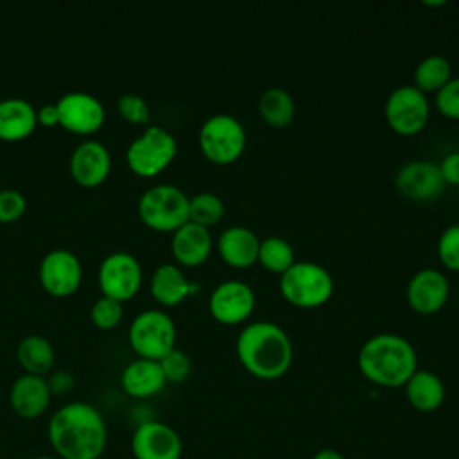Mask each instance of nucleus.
Masks as SVG:
<instances>
[{
    "instance_id": "27",
    "label": "nucleus",
    "mask_w": 459,
    "mask_h": 459,
    "mask_svg": "<svg viewBox=\"0 0 459 459\" xmlns=\"http://www.w3.org/2000/svg\"><path fill=\"white\" fill-rule=\"evenodd\" d=\"M452 77V65L445 56L430 54L414 68V86L425 91H437Z\"/></svg>"
},
{
    "instance_id": "29",
    "label": "nucleus",
    "mask_w": 459,
    "mask_h": 459,
    "mask_svg": "<svg viewBox=\"0 0 459 459\" xmlns=\"http://www.w3.org/2000/svg\"><path fill=\"white\" fill-rule=\"evenodd\" d=\"M224 215V203L213 192H199L188 197V221L210 228Z\"/></svg>"
},
{
    "instance_id": "16",
    "label": "nucleus",
    "mask_w": 459,
    "mask_h": 459,
    "mask_svg": "<svg viewBox=\"0 0 459 459\" xmlns=\"http://www.w3.org/2000/svg\"><path fill=\"white\" fill-rule=\"evenodd\" d=\"M405 294L411 308L427 316L443 308L450 294V283L441 271L425 267L409 278Z\"/></svg>"
},
{
    "instance_id": "36",
    "label": "nucleus",
    "mask_w": 459,
    "mask_h": 459,
    "mask_svg": "<svg viewBox=\"0 0 459 459\" xmlns=\"http://www.w3.org/2000/svg\"><path fill=\"white\" fill-rule=\"evenodd\" d=\"M47 382H48L50 393H52V394H59V396L68 394V393L74 389V384H75L72 373H68V371H65V369L54 371V373L47 378Z\"/></svg>"
},
{
    "instance_id": "19",
    "label": "nucleus",
    "mask_w": 459,
    "mask_h": 459,
    "mask_svg": "<svg viewBox=\"0 0 459 459\" xmlns=\"http://www.w3.org/2000/svg\"><path fill=\"white\" fill-rule=\"evenodd\" d=\"M212 233L208 228L186 221L178 230L172 231L170 249L174 258L186 267L203 264L212 253Z\"/></svg>"
},
{
    "instance_id": "10",
    "label": "nucleus",
    "mask_w": 459,
    "mask_h": 459,
    "mask_svg": "<svg viewBox=\"0 0 459 459\" xmlns=\"http://www.w3.org/2000/svg\"><path fill=\"white\" fill-rule=\"evenodd\" d=\"M142 285V265L127 251L109 253L99 265V287L104 296L118 301L133 298Z\"/></svg>"
},
{
    "instance_id": "40",
    "label": "nucleus",
    "mask_w": 459,
    "mask_h": 459,
    "mask_svg": "<svg viewBox=\"0 0 459 459\" xmlns=\"http://www.w3.org/2000/svg\"><path fill=\"white\" fill-rule=\"evenodd\" d=\"M32 459H57V457H52V455H38V457H32Z\"/></svg>"
},
{
    "instance_id": "15",
    "label": "nucleus",
    "mask_w": 459,
    "mask_h": 459,
    "mask_svg": "<svg viewBox=\"0 0 459 459\" xmlns=\"http://www.w3.org/2000/svg\"><path fill=\"white\" fill-rule=\"evenodd\" d=\"M394 186L407 199L430 201L443 192L445 181L436 161L411 160L398 169Z\"/></svg>"
},
{
    "instance_id": "9",
    "label": "nucleus",
    "mask_w": 459,
    "mask_h": 459,
    "mask_svg": "<svg viewBox=\"0 0 459 459\" xmlns=\"http://www.w3.org/2000/svg\"><path fill=\"white\" fill-rule=\"evenodd\" d=\"M384 113L393 131L411 136L427 126L430 108L421 90L414 84H400L385 99Z\"/></svg>"
},
{
    "instance_id": "31",
    "label": "nucleus",
    "mask_w": 459,
    "mask_h": 459,
    "mask_svg": "<svg viewBox=\"0 0 459 459\" xmlns=\"http://www.w3.org/2000/svg\"><path fill=\"white\" fill-rule=\"evenodd\" d=\"M158 362L161 366V371H163L167 382H174V384L183 382V380L188 378V375L192 371L190 357L183 350H178V348L170 350Z\"/></svg>"
},
{
    "instance_id": "18",
    "label": "nucleus",
    "mask_w": 459,
    "mask_h": 459,
    "mask_svg": "<svg viewBox=\"0 0 459 459\" xmlns=\"http://www.w3.org/2000/svg\"><path fill=\"white\" fill-rule=\"evenodd\" d=\"M52 393L45 377L23 373L9 389L11 409L23 420L39 418L50 403Z\"/></svg>"
},
{
    "instance_id": "22",
    "label": "nucleus",
    "mask_w": 459,
    "mask_h": 459,
    "mask_svg": "<svg viewBox=\"0 0 459 459\" xmlns=\"http://www.w3.org/2000/svg\"><path fill=\"white\" fill-rule=\"evenodd\" d=\"M195 290L197 283L190 281L176 264H161L151 276V292L154 299L167 307L179 305Z\"/></svg>"
},
{
    "instance_id": "30",
    "label": "nucleus",
    "mask_w": 459,
    "mask_h": 459,
    "mask_svg": "<svg viewBox=\"0 0 459 459\" xmlns=\"http://www.w3.org/2000/svg\"><path fill=\"white\" fill-rule=\"evenodd\" d=\"M90 316H91L93 325L99 326L100 330L115 328V326L122 321V316H124L122 301L113 299V298L102 294L100 298H97V299L93 301L91 310H90Z\"/></svg>"
},
{
    "instance_id": "25",
    "label": "nucleus",
    "mask_w": 459,
    "mask_h": 459,
    "mask_svg": "<svg viewBox=\"0 0 459 459\" xmlns=\"http://www.w3.org/2000/svg\"><path fill=\"white\" fill-rule=\"evenodd\" d=\"M16 357L25 369V373L45 377L52 371L56 362V351L48 339L43 335L32 333L25 335L16 348Z\"/></svg>"
},
{
    "instance_id": "13",
    "label": "nucleus",
    "mask_w": 459,
    "mask_h": 459,
    "mask_svg": "<svg viewBox=\"0 0 459 459\" xmlns=\"http://www.w3.org/2000/svg\"><path fill=\"white\" fill-rule=\"evenodd\" d=\"M41 287L52 296H70L81 285L82 267L70 249H52L39 262Z\"/></svg>"
},
{
    "instance_id": "37",
    "label": "nucleus",
    "mask_w": 459,
    "mask_h": 459,
    "mask_svg": "<svg viewBox=\"0 0 459 459\" xmlns=\"http://www.w3.org/2000/svg\"><path fill=\"white\" fill-rule=\"evenodd\" d=\"M437 165H439L445 185L446 183L459 185V151H454V152L446 154L441 160V163H437Z\"/></svg>"
},
{
    "instance_id": "20",
    "label": "nucleus",
    "mask_w": 459,
    "mask_h": 459,
    "mask_svg": "<svg viewBox=\"0 0 459 459\" xmlns=\"http://www.w3.org/2000/svg\"><path fill=\"white\" fill-rule=\"evenodd\" d=\"M260 238L247 226H230L217 238L221 258L231 267H249L258 262Z\"/></svg>"
},
{
    "instance_id": "12",
    "label": "nucleus",
    "mask_w": 459,
    "mask_h": 459,
    "mask_svg": "<svg viewBox=\"0 0 459 459\" xmlns=\"http://www.w3.org/2000/svg\"><path fill=\"white\" fill-rule=\"evenodd\" d=\"M255 292L242 280H226L215 285L210 294V314L222 325H238L255 310Z\"/></svg>"
},
{
    "instance_id": "28",
    "label": "nucleus",
    "mask_w": 459,
    "mask_h": 459,
    "mask_svg": "<svg viewBox=\"0 0 459 459\" xmlns=\"http://www.w3.org/2000/svg\"><path fill=\"white\" fill-rule=\"evenodd\" d=\"M258 262L267 271L283 274L296 262V256H294V249L289 240L273 235V237L260 240Z\"/></svg>"
},
{
    "instance_id": "6",
    "label": "nucleus",
    "mask_w": 459,
    "mask_h": 459,
    "mask_svg": "<svg viewBox=\"0 0 459 459\" xmlns=\"http://www.w3.org/2000/svg\"><path fill=\"white\" fill-rule=\"evenodd\" d=\"M199 147L204 158L217 165L233 163L244 152L246 129L237 117L215 113L199 129Z\"/></svg>"
},
{
    "instance_id": "24",
    "label": "nucleus",
    "mask_w": 459,
    "mask_h": 459,
    "mask_svg": "<svg viewBox=\"0 0 459 459\" xmlns=\"http://www.w3.org/2000/svg\"><path fill=\"white\" fill-rule=\"evenodd\" d=\"M403 387L407 402L420 412H432L445 402V384L429 369H416Z\"/></svg>"
},
{
    "instance_id": "34",
    "label": "nucleus",
    "mask_w": 459,
    "mask_h": 459,
    "mask_svg": "<svg viewBox=\"0 0 459 459\" xmlns=\"http://www.w3.org/2000/svg\"><path fill=\"white\" fill-rule=\"evenodd\" d=\"M436 108L443 117L459 120V75L450 77L436 91Z\"/></svg>"
},
{
    "instance_id": "8",
    "label": "nucleus",
    "mask_w": 459,
    "mask_h": 459,
    "mask_svg": "<svg viewBox=\"0 0 459 459\" xmlns=\"http://www.w3.org/2000/svg\"><path fill=\"white\" fill-rule=\"evenodd\" d=\"M129 344L140 359L160 360L176 346V325L158 308L140 312L129 326Z\"/></svg>"
},
{
    "instance_id": "35",
    "label": "nucleus",
    "mask_w": 459,
    "mask_h": 459,
    "mask_svg": "<svg viewBox=\"0 0 459 459\" xmlns=\"http://www.w3.org/2000/svg\"><path fill=\"white\" fill-rule=\"evenodd\" d=\"M27 208V201L22 192L14 188L0 190V222H11L23 215Z\"/></svg>"
},
{
    "instance_id": "5",
    "label": "nucleus",
    "mask_w": 459,
    "mask_h": 459,
    "mask_svg": "<svg viewBox=\"0 0 459 459\" xmlns=\"http://www.w3.org/2000/svg\"><path fill=\"white\" fill-rule=\"evenodd\" d=\"M138 215L152 230L174 231L188 221V195L176 185H154L140 195Z\"/></svg>"
},
{
    "instance_id": "26",
    "label": "nucleus",
    "mask_w": 459,
    "mask_h": 459,
    "mask_svg": "<svg viewBox=\"0 0 459 459\" xmlns=\"http://www.w3.org/2000/svg\"><path fill=\"white\" fill-rule=\"evenodd\" d=\"M258 113L262 120L273 127H285L294 120L296 102L281 86H271L258 97Z\"/></svg>"
},
{
    "instance_id": "14",
    "label": "nucleus",
    "mask_w": 459,
    "mask_h": 459,
    "mask_svg": "<svg viewBox=\"0 0 459 459\" xmlns=\"http://www.w3.org/2000/svg\"><path fill=\"white\" fill-rule=\"evenodd\" d=\"M59 124L77 134H91L104 124L102 102L86 91H68L57 102Z\"/></svg>"
},
{
    "instance_id": "23",
    "label": "nucleus",
    "mask_w": 459,
    "mask_h": 459,
    "mask_svg": "<svg viewBox=\"0 0 459 459\" xmlns=\"http://www.w3.org/2000/svg\"><path fill=\"white\" fill-rule=\"evenodd\" d=\"M36 109L22 97H9L0 100V138L22 140L36 127Z\"/></svg>"
},
{
    "instance_id": "32",
    "label": "nucleus",
    "mask_w": 459,
    "mask_h": 459,
    "mask_svg": "<svg viewBox=\"0 0 459 459\" xmlns=\"http://www.w3.org/2000/svg\"><path fill=\"white\" fill-rule=\"evenodd\" d=\"M437 255L445 267L459 271V224L446 226L437 238Z\"/></svg>"
},
{
    "instance_id": "38",
    "label": "nucleus",
    "mask_w": 459,
    "mask_h": 459,
    "mask_svg": "<svg viewBox=\"0 0 459 459\" xmlns=\"http://www.w3.org/2000/svg\"><path fill=\"white\" fill-rule=\"evenodd\" d=\"M36 120L41 126L52 127L56 124H59V113H57V106L54 104H43L39 109H36Z\"/></svg>"
},
{
    "instance_id": "33",
    "label": "nucleus",
    "mask_w": 459,
    "mask_h": 459,
    "mask_svg": "<svg viewBox=\"0 0 459 459\" xmlns=\"http://www.w3.org/2000/svg\"><path fill=\"white\" fill-rule=\"evenodd\" d=\"M117 106H118V113L122 115V118L127 122L147 124L151 118V109H149L147 100L136 93L120 95Z\"/></svg>"
},
{
    "instance_id": "39",
    "label": "nucleus",
    "mask_w": 459,
    "mask_h": 459,
    "mask_svg": "<svg viewBox=\"0 0 459 459\" xmlns=\"http://www.w3.org/2000/svg\"><path fill=\"white\" fill-rule=\"evenodd\" d=\"M312 459H346V457L341 452L333 450V448H323V450L316 452L312 455Z\"/></svg>"
},
{
    "instance_id": "4",
    "label": "nucleus",
    "mask_w": 459,
    "mask_h": 459,
    "mask_svg": "<svg viewBox=\"0 0 459 459\" xmlns=\"http://www.w3.org/2000/svg\"><path fill=\"white\" fill-rule=\"evenodd\" d=\"M280 292L294 307L316 308L325 305L333 294V278L317 262L296 260L280 274Z\"/></svg>"
},
{
    "instance_id": "3",
    "label": "nucleus",
    "mask_w": 459,
    "mask_h": 459,
    "mask_svg": "<svg viewBox=\"0 0 459 459\" xmlns=\"http://www.w3.org/2000/svg\"><path fill=\"white\" fill-rule=\"evenodd\" d=\"M357 364L369 382L382 387H403L418 369V357L411 341L384 332L362 342Z\"/></svg>"
},
{
    "instance_id": "11",
    "label": "nucleus",
    "mask_w": 459,
    "mask_h": 459,
    "mask_svg": "<svg viewBox=\"0 0 459 459\" xmlns=\"http://www.w3.org/2000/svg\"><path fill=\"white\" fill-rule=\"evenodd\" d=\"M131 452L134 459H181L183 441L170 425L147 420L134 429Z\"/></svg>"
},
{
    "instance_id": "7",
    "label": "nucleus",
    "mask_w": 459,
    "mask_h": 459,
    "mask_svg": "<svg viewBox=\"0 0 459 459\" xmlns=\"http://www.w3.org/2000/svg\"><path fill=\"white\" fill-rule=\"evenodd\" d=\"M176 152L174 134L161 126H149L129 143L126 161L134 174L152 178L176 158Z\"/></svg>"
},
{
    "instance_id": "17",
    "label": "nucleus",
    "mask_w": 459,
    "mask_h": 459,
    "mask_svg": "<svg viewBox=\"0 0 459 459\" xmlns=\"http://www.w3.org/2000/svg\"><path fill=\"white\" fill-rule=\"evenodd\" d=\"M111 169V154L99 140L81 142L70 154V174L82 186L100 185Z\"/></svg>"
},
{
    "instance_id": "41",
    "label": "nucleus",
    "mask_w": 459,
    "mask_h": 459,
    "mask_svg": "<svg viewBox=\"0 0 459 459\" xmlns=\"http://www.w3.org/2000/svg\"><path fill=\"white\" fill-rule=\"evenodd\" d=\"M0 455H2V450H0Z\"/></svg>"
},
{
    "instance_id": "21",
    "label": "nucleus",
    "mask_w": 459,
    "mask_h": 459,
    "mask_svg": "<svg viewBox=\"0 0 459 459\" xmlns=\"http://www.w3.org/2000/svg\"><path fill=\"white\" fill-rule=\"evenodd\" d=\"M167 380L158 360L136 359L129 362L120 375V385L133 398H149L165 387Z\"/></svg>"
},
{
    "instance_id": "2",
    "label": "nucleus",
    "mask_w": 459,
    "mask_h": 459,
    "mask_svg": "<svg viewBox=\"0 0 459 459\" xmlns=\"http://www.w3.org/2000/svg\"><path fill=\"white\" fill-rule=\"evenodd\" d=\"M242 368L260 380H276L292 364V342L287 332L271 321L246 325L235 341Z\"/></svg>"
},
{
    "instance_id": "1",
    "label": "nucleus",
    "mask_w": 459,
    "mask_h": 459,
    "mask_svg": "<svg viewBox=\"0 0 459 459\" xmlns=\"http://www.w3.org/2000/svg\"><path fill=\"white\" fill-rule=\"evenodd\" d=\"M47 436L57 459H100L108 445V427L91 403L68 402L48 420Z\"/></svg>"
}]
</instances>
